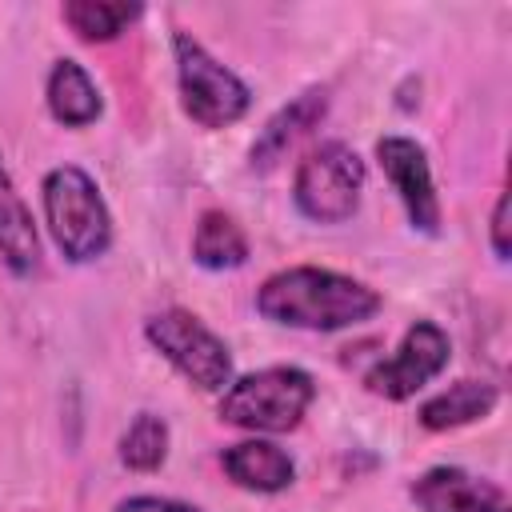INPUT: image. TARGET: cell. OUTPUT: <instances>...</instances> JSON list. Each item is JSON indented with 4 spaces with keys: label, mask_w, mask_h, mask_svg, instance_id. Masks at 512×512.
<instances>
[{
    "label": "cell",
    "mask_w": 512,
    "mask_h": 512,
    "mask_svg": "<svg viewBox=\"0 0 512 512\" xmlns=\"http://www.w3.org/2000/svg\"><path fill=\"white\" fill-rule=\"evenodd\" d=\"M168 440V420L156 412H140L120 436V464L128 472H156L168 460Z\"/></svg>",
    "instance_id": "obj_17"
},
{
    "label": "cell",
    "mask_w": 512,
    "mask_h": 512,
    "mask_svg": "<svg viewBox=\"0 0 512 512\" xmlns=\"http://www.w3.org/2000/svg\"><path fill=\"white\" fill-rule=\"evenodd\" d=\"M172 56H176V92L180 108L192 124L200 128H228L248 116L252 108V88L224 68L196 36L176 32L172 36Z\"/></svg>",
    "instance_id": "obj_5"
},
{
    "label": "cell",
    "mask_w": 512,
    "mask_h": 512,
    "mask_svg": "<svg viewBox=\"0 0 512 512\" xmlns=\"http://www.w3.org/2000/svg\"><path fill=\"white\" fill-rule=\"evenodd\" d=\"M488 244H492V256L504 264V260H508V252H512V244H508V192H500V196H496V204H492Z\"/></svg>",
    "instance_id": "obj_19"
},
{
    "label": "cell",
    "mask_w": 512,
    "mask_h": 512,
    "mask_svg": "<svg viewBox=\"0 0 512 512\" xmlns=\"http://www.w3.org/2000/svg\"><path fill=\"white\" fill-rule=\"evenodd\" d=\"M448 360H452L448 332L436 320H416L400 336L396 352L364 372V388L372 396H384V400L400 404V400H412L420 388H428L448 368Z\"/></svg>",
    "instance_id": "obj_7"
},
{
    "label": "cell",
    "mask_w": 512,
    "mask_h": 512,
    "mask_svg": "<svg viewBox=\"0 0 512 512\" xmlns=\"http://www.w3.org/2000/svg\"><path fill=\"white\" fill-rule=\"evenodd\" d=\"M384 308V296L332 268L316 264H292L272 272L256 288V312L280 328H304V332H340L372 320Z\"/></svg>",
    "instance_id": "obj_1"
},
{
    "label": "cell",
    "mask_w": 512,
    "mask_h": 512,
    "mask_svg": "<svg viewBox=\"0 0 512 512\" xmlns=\"http://www.w3.org/2000/svg\"><path fill=\"white\" fill-rule=\"evenodd\" d=\"M500 404V388L488 380H456L444 392H436L432 400L420 404L416 420L428 432H448V428H464L476 424L484 416H492V408Z\"/></svg>",
    "instance_id": "obj_14"
},
{
    "label": "cell",
    "mask_w": 512,
    "mask_h": 512,
    "mask_svg": "<svg viewBox=\"0 0 512 512\" xmlns=\"http://www.w3.org/2000/svg\"><path fill=\"white\" fill-rule=\"evenodd\" d=\"M364 160L344 140L308 148L292 172V204L312 224H344L356 216L364 196Z\"/></svg>",
    "instance_id": "obj_4"
},
{
    "label": "cell",
    "mask_w": 512,
    "mask_h": 512,
    "mask_svg": "<svg viewBox=\"0 0 512 512\" xmlns=\"http://www.w3.org/2000/svg\"><path fill=\"white\" fill-rule=\"evenodd\" d=\"M0 264L12 276H32L40 268V232L4 156H0Z\"/></svg>",
    "instance_id": "obj_12"
},
{
    "label": "cell",
    "mask_w": 512,
    "mask_h": 512,
    "mask_svg": "<svg viewBox=\"0 0 512 512\" xmlns=\"http://www.w3.org/2000/svg\"><path fill=\"white\" fill-rule=\"evenodd\" d=\"M112 512H204L188 500H172V496H152V492H140V496H128L120 500Z\"/></svg>",
    "instance_id": "obj_18"
},
{
    "label": "cell",
    "mask_w": 512,
    "mask_h": 512,
    "mask_svg": "<svg viewBox=\"0 0 512 512\" xmlns=\"http://www.w3.org/2000/svg\"><path fill=\"white\" fill-rule=\"evenodd\" d=\"M44 100H48L52 120L64 124V128H88L104 112L96 80L88 76V68L80 60H68V56L52 64L48 84H44Z\"/></svg>",
    "instance_id": "obj_13"
},
{
    "label": "cell",
    "mask_w": 512,
    "mask_h": 512,
    "mask_svg": "<svg viewBox=\"0 0 512 512\" xmlns=\"http://www.w3.org/2000/svg\"><path fill=\"white\" fill-rule=\"evenodd\" d=\"M316 400V380L296 364H272L260 372L232 376L220 396V420L244 432L280 436L300 428Z\"/></svg>",
    "instance_id": "obj_3"
},
{
    "label": "cell",
    "mask_w": 512,
    "mask_h": 512,
    "mask_svg": "<svg viewBox=\"0 0 512 512\" xmlns=\"http://www.w3.org/2000/svg\"><path fill=\"white\" fill-rule=\"evenodd\" d=\"M44 224L52 244L72 264H92L112 248V212L96 180L76 164H56L40 180Z\"/></svg>",
    "instance_id": "obj_2"
},
{
    "label": "cell",
    "mask_w": 512,
    "mask_h": 512,
    "mask_svg": "<svg viewBox=\"0 0 512 512\" xmlns=\"http://www.w3.org/2000/svg\"><path fill=\"white\" fill-rule=\"evenodd\" d=\"M376 160H380V172L388 176L396 200L404 204L408 224L416 232L436 236L440 232V196H436V184H432L428 152L412 136H380L376 140Z\"/></svg>",
    "instance_id": "obj_8"
},
{
    "label": "cell",
    "mask_w": 512,
    "mask_h": 512,
    "mask_svg": "<svg viewBox=\"0 0 512 512\" xmlns=\"http://www.w3.org/2000/svg\"><path fill=\"white\" fill-rule=\"evenodd\" d=\"M140 4H124V0H68L60 8L64 24L84 40V44H108L116 40L132 20H140Z\"/></svg>",
    "instance_id": "obj_16"
},
{
    "label": "cell",
    "mask_w": 512,
    "mask_h": 512,
    "mask_svg": "<svg viewBox=\"0 0 512 512\" xmlns=\"http://www.w3.org/2000/svg\"><path fill=\"white\" fill-rule=\"evenodd\" d=\"M324 112H328V88H304L300 96H292L284 108H276L268 120H264V128L256 132V140H252V148H248V164L256 168V172H268V168H276L284 156H288V148L300 140V136H308L320 120H324Z\"/></svg>",
    "instance_id": "obj_10"
},
{
    "label": "cell",
    "mask_w": 512,
    "mask_h": 512,
    "mask_svg": "<svg viewBox=\"0 0 512 512\" xmlns=\"http://www.w3.org/2000/svg\"><path fill=\"white\" fill-rule=\"evenodd\" d=\"M192 260L208 272H232L248 260V236L244 228L220 212V208H208L200 212L196 228H192Z\"/></svg>",
    "instance_id": "obj_15"
},
{
    "label": "cell",
    "mask_w": 512,
    "mask_h": 512,
    "mask_svg": "<svg viewBox=\"0 0 512 512\" xmlns=\"http://www.w3.org/2000/svg\"><path fill=\"white\" fill-rule=\"evenodd\" d=\"M220 468L236 488L260 492V496H276L296 480L292 456L272 440H240V444L224 448L220 452Z\"/></svg>",
    "instance_id": "obj_11"
},
{
    "label": "cell",
    "mask_w": 512,
    "mask_h": 512,
    "mask_svg": "<svg viewBox=\"0 0 512 512\" xmlns=\"http://www.w3.org/2000/svg\"><path fill=\"white\" fill-rule=\"evenodd\" d=\"M420 512H508V492L456 464H436L408 484Z\"/></svg>",
    "instance_id": "obj_9"
},
{
    "label": "cell",
    "mask_w": 512,
    "mask_h": 512,
    "mask_svg": "<svg viewBox=\"0 0 512 512\" xmlns=\"http://www.w3.org/2000/svg\"><path fill=\"white\" fill-rule=\"evenodd\" d=\"M144 340L200 392H224L232 384L228 344L188 308H160L144 320Z\"/></svg>",
    "instance_id": "obj_6"
}]
</instances>
